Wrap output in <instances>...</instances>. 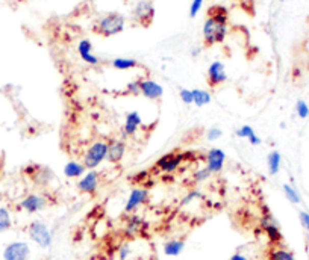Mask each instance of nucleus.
Here are the masks:
<instances>
[{
	"instance_id": "obj_20",
	"label": "nucleus",
	"mask_w": 309,
	"mask_h": 260,
	"mask_svg": "<svg viewBox=\"0 0 309 260\" xmlns=\"http://www.w3.org/2000/svg\"><path fill=\"white\" fill-rule=\"evenodd\" d=\"M184 250H185V241L184 239H170L162 247L164 254L168 257H177L182 254Z\"/></svg>"
},
{
	"instance_id": "obj_30",
	"label": "nucleus",
	"mask_w": 309,
	"mask_h": 260,
	"mask_svg": "<svg viewBox=\"0 0 309 260\" xmlns=\"http://www.w3.org/2000/svg\"><path fill=\"white\" fill-rule=\"evenodd\" d=\"M296 113H297V117L299 118H302V120H306L309 117V106L306 102H303V100H299L297 103H296Z\"/></svg>"
},
{
	"instance_id": "obj_21",
	"label": "nucleus",
	"mask_w": 309,
	"mask_h": 260,
	"mask_svg": "<svg viewBox=\"0 0 309 260\" xmlns=\"http://www.w3.org/2000/svg\"><path fill=\"white\" fill-rule=\"evenodd\" d=\"M267 260H296V256L282 245H271L267 253Z\"/></svg>"
},
{
	"instance_id": "obj_31",
	"label": "nucleus",
	"mask_w": 309,
	"mask_h": 260,
	"mask_svg": "<svg viewBox=\"0 0 309 260\" xmlns=\"http://www.w3.org/2000/svg\"><path fill=\"white\" fill-rule=\"evenodd\" d=\"M179 99L182 100L184 104H193V90L188 88H181L179 90Z\"/></svg>"
},
{
	"instance_id": "obj_2",
	"label": "nucleus",
	"mask_w": 309,
	"mask_h": 260,
	"mask_svg": "<svg viewBox=\"0 0 309 260\" xmlns=\"http://www.w3.org/2000/svg\"><path fill=\"white\" fill-rule=\"evenodd\" d=\"M126 20L118 12H109L106 15L100 17L96 24L93 26V31L100 37H114L124 31Z\"/></svg>"
},
{
	"instance_id": "obj_14",
	"label": "nucleus",
	"mask_w": 309,
	"mask_h": 260,
	"mask_svg": "<svg viewBox=\"0 0 309 260\" xmlns=\"http://www.w3.org/2000/svg\"><path fill=\"white\" fill-rule=\"evenodd\" d=\"M126 141L121 138H111L108 139V155H106V160L111 165H118L124 156H126Z\"/></svg>"
},
{
	"instance_id": "obj_37",
	"label": "nucleus",
	"mask_w": 309,
	"mask_h": 260,
	"mask_svg": "<svg viewBox=\"0 0 309 260\" xmlns=\"http://www.w3.org/2000/svg\"><path fill=\"white\" fill-rule=\"evenodd\" d=\"M249 142H250V146H259L261 144V138L258 136L256 133H253L249 139H247Z\"/></svg>"
},
{
	"instance_id": "obj_26",
	"label": "nucleus",
	"mask_w": 309,
	"mask_h": 260,
	"mask_svg": "<svg viewBox=\"0 0 309 260\" xmlns=\"http://www.w3.org/2000/svg\"><path fill=\"white\" fill-rule=\"evenodd\" d=\"M284 194H285V197L288 198L290 203H293V205H300L302 198H300L299 192H297L291 185H284Z\"/></svg>"
},
{
	"instance_id": "obj_4",
	"label": "nucleus",
	"mask_w": 309,
	"mask_h": 260,
	"mask_svg": "<svg viewBox=\"0 0 309 260\" xmlns=\"http://www.w3.org/2000/svg\"><path fill=\"white\" fill-rule=\"evenodd\" d=\"M28 233L31 241H34L40 248H49L53 244V235L50 228L43 221H32L28 227Z\"/></svg>"
},
{
	"instance_id": "obj_3",
	"label": "nucleus",
	"mask_w": 309,
	"mask_h": 260,
	"mask_svg": "<svg viewBox=\"0 0 309 260\" xmlns=\"http://www.w3.org/2000/svg\"><path fill=\"white\" fill-rule=\"evenodd\" d=\"M108 155V139H97L88 146L82 156V163L87 169H97L106 160Z\"/></svg>"
},
{
	"instance_id": "obj_22",
	"label": "nucleus",
	"mask_w": 309,
	"mask_h": 260,
	"mask_svg": "<svg viewBox=\"0 0 309 260\" xmlns=\"http://www.w3.org/2000/svg\"><path fill=\"white\" fill-rule=\"evenodd\" d=\"M111 65H112V68H115V70L126 71V70L137 68L140 64H138V61L134 59V57H115V59H112Z\"/></svg>"
},
{
	"instance_id": "obj_8",
	"label": "nucleus",
	"mask_w": 309,
	"mask_h": 260,
	"mask_svg": "<svg viewBox=\"0 0 309 260\" xmlns=\"http://www.w3.org/2000/svg\"><path fill=\"white\" fill-rule=\"evenodd\" d=\"M99 185H100V174L97 169H88L78 180V189L87 195H94L99 191Z\"/></svg>"
},
{
	"instance_id": "obj_25",
	"label": "nucleus",
	"mask_w": 309,
	"mask_h": 260,
	"mask_svg": "<svg viewBox=\"0 0 309 260\" xmlns=\"http://www.w3.org/2000/svg\"><path fill=\"white\" fill-rule=\"evenodd\" d=\"M11 227H12V216H11V212L6 208H2V206H0V233L8 232Z\"/></svg>"
},
{
	"instance_id": "obj_13",
	"label": "nucleus",
	"mask_w": 309,
	"mask_h": 260,
	"mask_svg": "<svg viewBox=\"0 0 309 260\" xmlns=\"http://www.w3.org/2000/svg\"><path fill=\"white\" fill-rule=\"evenodd\" d=\"M134 20L141 26H149L153 21L154 8L150 0H140L134 8Z\"/></svg>"
},
{
	"instance_id": "obj_15",
	"label": "nucleus",
	"mask_w": 309,
	"mask_h": 260,
	"mask_svg": "<svg viewBox=\"0 0 309 260\" xmlns=\"http://www.w3.org/2000/svg\"><path fill=\"white\" fill-rule=\"evenodd\" d=\"M147 222L144 218H141L137 213H129L124 219L123 232L127 238H135L138 235H143L144 230H147Z\"/></svg>"
},
{
	"instance_id": "obj_23",
	"label": "nucleus",
	"mask_w": 309,
	"mask_h": 260,
	"mask_svg": "<svg viewBox=\"0 0 309 260\" xmlns=\"http://www.w3.org/2000/svg\"><path fill=\"white\" fill-rule=\"evenodd\" d=\"M280 165H282V156L279 152L273 150L268 153L267 156V166H268V172L270 176H276L280 169Z\"/></svg>"
},
{
	"instance_id": "obj_24",
	"label": "nucleus",
	"mask_w": 309,
	"mask_h": 260,
	"mask_svg": "<svg viewBox=\"0 0 309 260\" xmlns=\"http://www.w3.org/2000/svg\"><path fill=\"white\" fill-rule=\"evenodd\" d=\"M211 102H212L211 93H208L206 90H200V88L193 90V104H196L197 107H203Z\"/></svg>"
},
{
	"instance_id": "obj_18",
	"label": "nucleus",
	"mask_w": 309,
	"mask_h": 260,
	"mask_svg": "<svg viewBox=\"0 0 309 260\" xmlns=\"http://www.w3.org/2000/svg\"><path fill=\"white\" fill-rule=\"evenodd\" d=\"M78 53L79 56L82 57L84 62L90 64V65H99L100 64V59L93 53V44L90 40H81L79 44H78Z\"/></svg>"
},
{
	"instance_id": "obj_28",
	"label": "nucleus",
	"mask_w": 309,
	"mask_h": 260,
	"mask_svg": "<svg viewBox=\"0 0 309 260\" xmlns=\"http://www.w3.org/2000/svg\"><path fill=\"white\" fill-rule=\"evenodd\" d=\"M205 136L209 142H215V141H218L223 136V130L220 127H211V129L206 130Z\"/></svg>"
},
{
	"instance_id": "obj_6",
	"label": "nucleus",
	"mask_w": 309,
	"mask_h": 260,
	"mask_svg": "<svg viewBox=\"0 0 309 260\" xmlns=\"http://www.w3.org/2000/svg\"><path fill=\"white\" fill-rule=\"evenodd\" d=\"M49 205H50V201H49V197L46 194H28L20 201V208L23 209L26 213H31V215L44 210Z\"/></svg>"
},
{
	"instance_id": "obj_10",
	"label": "nucleus",
	"mask_w": 309,
	"mask_h": 260,
	"mask_svg": "<svg viewBox=\"0 0 309 260\" xmlns=\"http://www.w3.org/2000/svg\"><path fill=\"white\" fill-rule=\"evenodd\" d=\"M261 228L265 233V236L271 245H280L284 236H282V232H280L277 222L273 219V216L270 213H267L261 218Z\"/></svg>"
},
{
	"instance_id": "obj_11",
	"label": "nucleus",
	"mask_w": 309,
	"mask_h": 260,
	"mask_svg": "<svg viewBox=\"0 0 309 260\" xmlns=\"http://www.w3.org/2000/svg\"><path fill=\"white\" fill-rule=\"evenodd\" d=\"M150 198V192L147 188H134L124 203V213H135V210L146 205Z\"/></svg>"
},
{
	"instance_id": "obj_29",
	"label": "nucleus",
	"mask_w": 309,
	"mask_h": 260,
	"mask_svg": "<svg viewBox=\"0 0 309 260\" xmlns=\"http://www.w3.org/2000/svg\"><path fill=\"white\" fill-rule=\"evenodd\" d=\"M253 133H255L253 127H252V126H249V124L241 126V127H240V129H237V132H235V135H237L238 138H241V139H249V138H250Z\"/></svg>"
},
{
	"instance_id": "obj_34",
	"label": "nucleus",
	"mask_w": 309,
	"mask_h": 260,
	"mask_svg": "<svg viewBox=\"0 0 309 260\" xmlns=\"http://www.w3.org/2000/svg\"><path fill=\"white\" fill-rule=\"evenodd\" d=\"M132 254V250L129 247V244H123L118 247V260H127Z\"/></svg>"
},
{
	"instance_id": "obj_39",
	"label": "nucleus",
	"mask_w": 309,
	"mask_h": 260,
	"mask_svg": "<svg viewBox=\"0 0 309 260\" xmlns=\"http://www.w3.org/2000/svg\"><path fill=\"white\" fill-rule=\"evenodd\" d=\"M280 2H285V0H280Z\"/></svg>"
},
{
	"instance_id": "obj_16",
	"label": "nucleus",
	"mask_w": 309,
	"mask_h": 260,
	"mask_svg": "<svg viewBox=\"0 0 309 260\" xmlns=\"http://www.w3.org/2000/svg\"><path fill=\"white\" fill-rule=\"evenodd\" d=\"M140 96L147 100H159L164 96V88L161 83L152 79H140Z\"/></svg>"
},
{
	"instance_id": "obj_38",
	"label": "nucleus",
	"mask_w": 309,
	"mask_h": 260,
	"mask_svg": "<svg viewBox=\"0 0 309 260\" xmlns=\"http://www.w3.org/2000/svg\"><path fill=\"white\" fill-rule=\"evenodd\" d=\"M227 260H249V257H247L246 254H243V253H235V254H232Z\"/></svg>"
},
{
	"instance_id": "obj_27",
	"label": "nucleus",
	"mask_w": 309,
	"mask_h": 260,
	"mask_svg": "<svg viewBox=\"0 0 309 260\" xmlns=\"http://www.w3.org/2000/svg\"><path fill=\"white\" fill-rule=\"evenodd\" d=\"M211 176H212V174L206 169L205 166H203V168H197V169L193 172V182H194V183H203L206 180H209Z\"/></svg>"
},
{
	"instance_id": "obj_5",
	"label": "nucleus",
	"mask_w": 309,
	"mask_h": 260,
	"mask_svg": "<svg viewBox=\"0 0 309 260\" xmlns=\"http://www.w3.org/2000/svg\"><path fill=\"white\" fill-rule=\"evenodd\" d=\"M185 159H187L185 153H167L154 162V166L164 174H173L179 169V166L184 163Z\"/></svg>"
},
{
	"instance_id": "obj_17",
	"label": "nucleus",
	"mask_w": 309,
	"mask_h": 260,
	"mask_svg": "<svg viewBox=\"0 0 309 260\" xmlns=\"http://www.w3.org/2000/svg\"><path fill=\"white\" fill-rule=\"evenodd\" d=\"M143 126V118L140 115V112L137 110H132V112H127L126 113V118H124V124H123V136L124 138H132L137 135V132L140 130V127Z\"/></svg>"
},
{
	"instance_id": "obj_9",
	"label": "nucleus",
	"mask_w": 309,
	"mask_h": 260,
	"mask_svg": "<svg viewBox=\"0 0 309 260\" xmlns=\"http://www.w3.org/2000/svg\"><path fill=\"white\" fill-rule=\"evenodd\" d=\"M226 163V153L221 149L212 147L206 152L205 155V168L214 176L223 171Z\"/></svg>"
},
{
	"instance_id": "obj_7",
	"label": "nucleus",
	"mask_w": 309,
	"mask_h": 260,
	"mask_svg": "<svg viewBox=\"0 0 309 260\" xmlns=\"http://www.w3.org/2000/svg\"><path fill=\"white\" fill-rule=\"evenodd\" d=\"M31 257V247L24 241H15L5 247L3 260H29Z\"/></svg>"
},
{
	"instance_id": "obj_36",
	"label": "nucleus",
	"mask_w": 309,
	"mask_h": 260,
	"mask_svg": "<svg viewBox=\"0 0 309 260\" xmlns=\"http://www.w3.org/2000/svg\"><path fill=\"white\" fill-rule=\"evenodd\" d=\"M299 216H300V222H302V225L305 227V230L309 233V213L308 212H300Z\"/></svg>"
},
{
	"instance_id": "obj_35",
	"label": "nucleus",
	"mask_w": 309,
	"mask_h": 260,
	"mask_svg": "<svg viewBox=\"0 0 309 260\" xmlns=\"http://www.w3.org/2000/svg\"><path fill=\"white\" fill-rule=\"evenodd\" d=\"M200 197H202L200 191H191V192L182 200V206H185V205H188L190 201H193V200H196V198H200Z\"/></svg>"
},
{
	"instance_id": "obj_1",
	"label": "nucleus",
	"mask_w": 309,
	"mask_h": 260,
	"mask_svg": "<svg viewBox=\"0 0 309 260\" xmlns=\"http://www.w3.org/2000/svg\"><path fill=\"white\" fill-rule=\"evenodd\" d=\"M227 9L224 6L215 5L208 11V18L203 24V43L206 47L220 44L226 40L227 35Z\"/></svg>"
},
{
	"instance_id": "obj_19",
	"label": "nucleus",
	"mask_w": 309,
	"mask_h": 260,
	"mask_svg": "<svg viewBox=\"0 0 309 260\" xmlns=\"http://www.w3.org/2000/svg\"><path fill=\"white\" fill-rule=\"evenodd\" d=\"M88 169L84 166L82 162L78 160H70L64 165V176L67 179H81Z\"/></svg>"
},
{
	"instance_id": "obj_33",
	"label": "nucleus",
	"mask_w": 309,
	"mask_h": 260,
	"mask_svg": "<svg viewBox=\"0 0 309 260\" xmlns=\"http://www.w3.org/2000/svg\"><path fill=\"white\" fill-rule=\"evenodd\" d=\"M124 93H126L127 96H140V79H138V80H134V82H131V83H127Z\"/></svg>"
},
{
	"instance_id": "obj_32",
	"label": "nucleus",
	"mask_w": 309,
	"mask_h": 260,
	"mask_svg": "<svg viewBox=\"0 0 309 260\" xmlns=\"http://www.w3.org/2000/svg\"><path fill=\"white\" fill-rule=\"evenodd\" d=\"M203 2L205 0H193L191 2V6H190V17L191 18H196L199 15V12L202 11L203 8Z\"/></svg>"
},
{
	"instance_id": "obj_12",
	"label": "nucleus",
	"mask_w": 309,
	"mask_h": 260,
	"mask_svg": "<svg viewBox=\"0 0 309 260\" xmlns=\"http://www.w3.org/2000/svg\"><path fill=\"white\" fill-rule=\"evenodd\" d=\"M206 80L211 88H218L227 80V73L226 67L221 61H214L206 71Z\"/></svg>"
}]
</instances>
